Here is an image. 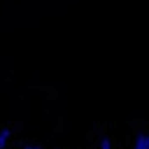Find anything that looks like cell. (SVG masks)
I'll use <instances>...</instances> for the list:
<instances>
[{
	"label": "cell",
	"instance_id": "cell-1",
	"mask_svg": "<svg viewBox=\"0 0 149 149\" xmlns=\"http://www.w3.org/2000/svg\"><path fill=\"white\" fill-rule=\"evenodd\" d=\"M133 149H149V134H139L136 136V141H134V148Z\"/></svg>",
	"mask_w": 149,
	"mask_h": 149
},
{
	"label": "cell",
	"instance_id": "cell-2",
	"mask_svg": "<svg viewBox=\"0 0 149 149\" xmlns=\"http://www.w3.org/2000/svg\"><path fill=\"white\" fill-rule=\"evenodd\" d=\"M98 149H113V146H111V141H110V138H107V136H103L100 139V148Z\"/></svg>",
	"mask_w": 149,
	"mask_h": 149
},
{
	"label": "cell",
	"instance_id": "cell-3",
	"mask_svg": "<svg viewBox=\"0 0 149 149\" xmlns=\"http://www.w3.org/2000/svg\"><path fill=\"white\" fill-rule=\"evenodd\" d=\"M0 134L3 136V138H7V139H10L12 138V130L10 128H2L0 130Z\"/></svg>",
	"mask_w": 149,
	"mask_h": 149
},
{
	"label": "cell",
	"instance_id": "cell-4",
	"mask_svg": "<svg viewBox=\"0 0 149 149\" xmlns=\"http://www.w3.org/2000/svg\"><path fill=\"white\" fill-rule=\"evenodd\" d=\"M7 148H8V139L0 134V149H7Z\"/></svg>",
	"mask_w": 149,
	"mask_h": 149
},
{
	"label": "cell",
	"instance_id": "cell-5",
	"mask_svg": "<svg viewBox=\"0 0 149 149\" xmlns=\"http://www.w3.org/2000/svg\"><path fill=\"white\" fill-rule=\"evenodd\" d=\"M22 149H41V148H38V146H35V144H23Z\"/></svg>",
	"mask_w": 149,
	"mask_h": 149
}]
</instances>
